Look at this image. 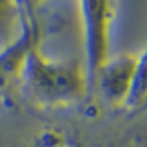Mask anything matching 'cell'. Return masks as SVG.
<instances>
[{
  "instance_id": "obj_1",
  "label": "cell",
  "mask_w": 147,
  "mask_h": 147,
  "mask_svg": "<svg viewBox=\"0 0 147 147\" xmlns=\"http://www.w3.org/2000/svg\"><path fill=\"white\" fill-rule=\"evenodd\" d=\"M28 96L40 104H71L88 94L84 65L48 60L38 47L28 51L18 73Z\"/></svg>"
},
{
  "instance_id": "obj_2",
  "label": "cell",
  "mask_w": 147,
  "mask_h": 147,
  "mask_svg": "<svg viewBox=\"0 0 147 147\" xmlns=\"http://www.w3.org/2000/svg\"><path fill=\"white\" fill-rule=\"evenodd\" d=\"M84 27V71L88 93L96 91V80L109 58V30L116 0H78Z\"/></svg>"
},
{
  "instance_id": "obj_3",
  "label": "cell",
  "mask_w": 147,
  "mask_h": 147,
  "mask_svg": "<svg viewBox=\"0 0 147 147\" xmlns=\"http://www.w3.org/2000/svg\"><path fill=\"white\" fill-rule=\"evenodd\" d=\"M137 69V55L121 53L107 58L102 65L96 89L111 106H126L134 86V76Z\"/></svg>"
},
{
  "instance_id": "obj_4",
  "label": "cell",
  "mask_w": 147,
  "mask_h": 147,
  "mask_svg": "<svg viewBox=\"0 0 147 147\" xmlns=\"http://www.w3.org/2000/svg\"><path fill=\"white\" fill-rule=\"evenodd\" d=\"M38 43V30L33 17L27 15L23 22L20 36L15 43H12L8 48L0 51V93L12 83L13 80H18V73L27 58L28 51Z\"/></svg>"
},
{
  "instance_id": "obj_5",
  "label": "cell",
  "mask_w": 147,
  "mask_h": 147,
  "mask_svg": "<svg viewBox=\"0 0 147 147\" xmlns=\"http://www.w3.org/2000/svg\"><path fill=\"white\" fill-rule=\"evenodd\" d=\"M23 0H0V51L8 48L20 36L27 18Z\"/></svg>"
},
{
  "instance_id": "obj_6",
  "label": "cell",
  "mask_w": 147,
  "mask_h": 147,
  "mask_svg": "<svg viewBox=\"0 0 147 147\" xmlns=\"http://www.w3.org/2000/svg\"><path fill=\"white\" fill-rule=\"evenodd\" d=\"M147 102V47L144 51L137 55V69L134 76V86L126 106L139 107Z\"/></svg>"
},
{
  "instance_id": "obj_7",
  "label": "cell",
  "mask_w": 147,
  "mask_h": 147,
  "mask_svg": "<svg viewBox=\"0 0 147 147\" xmlns=\"http://www.w3.org/2000/svg\"><path fill=\"white\" fill-rule=\"evenodd\" d=\"M23 2H25V10L30 13V7H32L33 3H36V2H40V0H23Z\"/></svg>"
},
{
  "instance_id": "obj_8",
  "label": "cell",
  "mask_w": 147,
  "mask_h": 147,
  "mask_svg": "<svg viewBox=\"0 0 147 147\" xmlns=\"http://www.w3.org/2000/svg\"><path fill=\"white\" fill-rule=\"evenodd\" d=\"M144 107H147V102H146V104H144Z\"/></svg>"
},
{
  "instance_id": "obj_9",
  "label": "cell",
  "mask_w": 147,
  "mask_h": 147,
  "mask_svg": "<svg viewBox=\"0 0 147 147\" xmlns=\"http://www.w3.org/2000/svg\"><path fill=\"white\" fill-rule=\"evenodd\" d=\"M23 3H25V2H23Z\"/></svg>"
}]
</instances>
